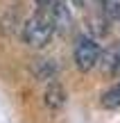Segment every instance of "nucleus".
Wrapping results in <instances>:
<instances>
[{
  "instance_id": "f257e3e1",
  "label": "nucleus",
  "mask_w": 120,
  "mask_h": 123,
  "mask_svg": "<svg viewBox=\"0 0 120 123\" xmlns=\"http://www.w3.org/2000/svg\"><path fill=\"white\" fill-rule=\"evenodd\" d=\"M54 30H57V23H54L52 14L39 12L25 23V27H23V41L30 48H43V46L50 43Z\"/></svg>"
},
{
  "instance_id": "20e7f679",
  "label": "nucleus",
  "mask_w": 120,
  "mask_h": 123,
  "mask_svg": "<svg viewBox=\"0 0 120 123\" xmlns=\"http://www.w3.org/2000/svg\"><path fill=\"white\" fill-rule=\"evenodd\" d=\"M63 103H66V91L59 82H50L45 89V105L50 110H61Z\"/></svg>"
},
{
  "instance_id": "39448f33",
  "label": "nucleus",
  "mask_w": 120,
  "mask_h": 123,
  "mask_svg": "<svg viewBox=\"0 0 120 123\" xmlns=\"http://www.w3.org/2000/svg\"><path fill=\"white\" fill-rule=\"evenodd\" d=\"M100 105L107 107V110H118V107H120V80L113 84V87H109L107 91L102 93Z\"/></svg>"
},
{
  "instance_id": "7ed1b4c3",
  "label": "nucleus",
  "mask_w": 120,
  "mask_h": 123,
  "mask_svg": "<svg viewBox=\"0 0 120 123\" xmlns=\"http://www.w3.org/2000/svg\"><path fill=\"white\" fill-rule=\"evenodd\" d=\"M100 59H102V71H104L107 75L120 78V43L111 46V48H109Z\"/></svg>"
},
{
  "instance_id": "6e6552de",
  "label": "nucleus",
  "mask_w": 120,
  "mask_h": 123,
  "mask_svg": "<svg viewBox=\"0 0 120 123\" xmlns=\"http://www.w3.org/2000/svg\"><path fill=\"white\" fill-rule=\"evenodd\" d=\"M73 2H75L77 7H84V5H89V0H73Z\"/></svg>"
},
{
  "instance_id": "423d86ee",
  "label": "nucleus",
  "mask_w": 120,
  "mask_h": 123,
  "mask_svg": "<svg viewBox=\"0 0 120 123\" xmlns=\"http://www.w3.org/2000/svg\"><path fill=\"white\" fill-rule=\"evenodd\" d=\"M100 7L107 16L120 18V0H100Z\"/></svg>"
},
{
  "instance_id": "f03ea898",
  "label": "nucleus",
  "mask_w": 120,
  "mask_h": 123,
  "mask_svg": "<svg viewBox=\"0 0 120 123\" xmlns=\"http://www.w3.org/2000/svg\"><path fill=\"white\" fill-rule=\"evenodd\" d=\"M73 57H75V66L82 73H89L91 68L98 66L100 57H102V50H100L98 41L91 39V37H79L73 50Z\"/></svg>"
},
{
  "instance_id": "0eeeda50",
  "label": "nucleus",
  "mask_w": 120,
  "mask_h": 123,
  "mask_svg": "<svg viewBox=\"0 0 120 123\" xmlns=\"http://www.w3.org/2000/svg\"><path fill=\"white\" fill-rule=\"evenodd\" d=\"M36 5L41 7V12H50V14H52L54 9L61 5V0H36Z\"/></svg>"
}]
</instances>
